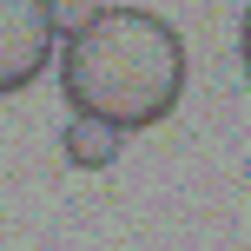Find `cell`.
Segmentation results:
<instances>
[{
  "label": "cell",
  "mask_w": 251,
  "mask_h": 251,
  "mask_svg": "<svg viewBox=\"0 0 251 251\" xmlns=\"http://www.w3.org/2000/svg\"><path fill=\"white\" fill-rule=\"evenodd\" d=\"M60 93L86 119H106L119 132H146L185 93V40L165 13L100 7L60 47Z\"/></svg>",
  "instance_id": "cell-1"
},
{
  "label": "cell",
  "mask_w": 251,
  "mask_h": 251,
  "mask_svg": "<svg viewBox=\"0 0 251 251\" xmlns=\"http://www.w3.org/2000/svg\"><path fill=\"white\" fill-rule=\"evenodd\" d=\"M93 13H100L93 0H47V20H53V33H60V40H66V33H79Z\"/></svg>",
  "instance_id": "cell-4"
},
{
  "label": "cell",
  "mask_w": 251,
  "mask_h": 251,
  "mask_svg": "<svg viewBox=\"0 0 251 251\" xmlns=\"http://www.w3.org/2000/svg\"><path fill=\"white\" fill-rule=\"evenodd\" d=\"M238 60H245V79H251V7H245V26H238Z\"/></svg>",
  "instance_id": "cell-5"
},
{
  "label": "cell",
  "mask_w": 251,
  "mask_h": 251,
  "mask_svg": "<svg viewBox=\"0 0 251 251\" xmlns=\"http://www.w3.org/2000/svg\"><path fill=\"white\" fill-rule=\"evenodd\" d=\"M60 152H66V165H79V172H106V165L126 152V132H119V126H106V119L73 113V119H66V132H60Z\"/></svg>",
  "instance_id": "cell-3"
},
{
  "label": "cell",
  "mask_w": 251,
  "mask_h": 251,
  "mask_svg": "<svg viewBox=\"0 0 251 251\" xmlns=\"http://www.w3.org/2000/svg\"><path fill=\"white\" fill-rule=\"evenodd\" d=\"M53 20L47 0H0V100L7 93H26L53 60Z\"/></svg>",
  "instance_id": "cell-2"
}]
</instances>
